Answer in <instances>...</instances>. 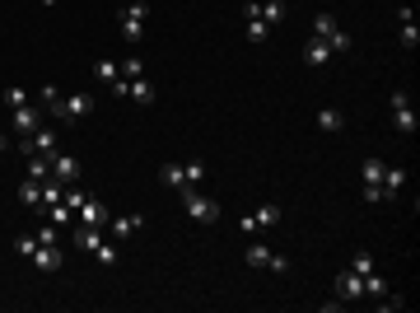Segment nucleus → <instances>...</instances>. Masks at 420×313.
Returning <instances> with one entry per match:
<instances>
[{
	"mask_svg": "<svg viewBox=\"0 0 420 313\" xmlns=\"http://www.w3.org/2000/svg\"><path fill=\"white\" fill-rule=\"evenodd\" d=\"M19 155L28 159V155H57V131H52V126H38V131H33V136H19Z\"/></svg>",
	"mask_w": 420,
	"mask_h": 313,
	"instance_id": "423d86ee",
	"label": "nucleus"
},
{
	"mask_svg": "<svg viewBox=\"0 0 420 313\" xmlns=\"http://www.w3.org/2000/svg\"><path fill=\"white\" fill-rule=\"evenodd\" d=\"M28 178H38V182L42 178H52V159L47 155H28Z\"/></svg>",
	"mask_w": 420,
	"mask_h": 313,
	"instance_id": "b1692460",
	"label": "nucleus"
},
{
	"mask_svg": "<svg viewBox=\"0 0 420 313\" xmlns=\"http://www.w3.org/2000/svg\"><path fill=\"white\" fill-rule=\"evenodd\" d=\"M257 5H262V19H267V28L285 23V0H257Z\"/></svg>",
	"mask_w": 420,
	"mask_h": 313,
	"instance_id": "aec40b11",
	"label": "nucleus"
},
{
	"mask_svg": "<svg viewBox=\"0 0 420 313\" xmlns=\"http://www.w3.org/2000/svg\"><path fill=\"white\" fill-rule=\"evenodd\" d=\"M392 126H397L401 136H411L420 126V117H416V108H411V98H406V89H392Z\"/></svg>",
	"mask_w": 420,
	"mask_h": 313,
	"instance_id": "39448f33",
	"label": "nucleus"
},
{
	"mask_svg": "<svg viewBox=\"0 0 420 313\" xmlns=\"http://www.w3.org/2000/svg\"><path fill=\"white\" fill-rule=\"evenodd\" d=\"M94 79H103V84H117V79H122V61L98 57V61H94Z\"/></svg>",
	"mask_w": 420,
	"mask_h": 313,
	"instance_id": "f3484780",
	"label": "nucleus"
},
{
	"mask_svg": "<svg viewBox=\"0 0 420 313\" xmlns=\"http://www.w3.org/2000/svg\"><path fill=\"white\" fill-rule=\"evenodd\" d=\"M271 257H276V253H271L267 243H252V248H248V267H271Z\"/></svg>",
	"mask_w": 420,
	"mask_h": 313,
	"instance_id": "cd10ccee",
	"label": "nucleus"
},
{
	"mask_svg": "<svg viewBox=\"0 0 420 313\" xmlns=\"http://www.w3.org/2000/svg\"><path fill=\"white\" fill-rule=\"evenodd\" d=\"M201 182H206V164H201V159H187V164H182V187H201Z\"/></svg>",
	"mask_w": 420,
	"mask_h": 313,
	"instance_id": "412c9836",
	"label": "nucleus"
},
{
	"mask_svg": "<svg viewBox=\"0 0 420 313\" xmlns=\"http://www.w3.org/2000/svg\"><path fill=\"white\" fill-rule=\"evenodd\" d=\"M406 187V169H397V164H388L383 169V201H392V196Z\"/></svg>",
	"mask_w": 420,
	"mask_h": 313,
	"instance_id": "4468645a",
	"label": "nucleus"
},
{
	"mask_svg": "<svg viewBox=\"0 0 420 313\" xmlns=\"http://www.w3.org/2000/svg\"><path fill=\"white\" fill-rule=\"evenodd\" d=\"M318 126H323V131H341L345 117L336 113V108H323V113H318Z\"/></svg>",
	"mask_w": 420,
	"mask_h": 313,
	"instance_id": "bb28decb",
	"label": "nucleus"
},
{
	"mask_svg": "<svg viewBox=\"0 0 420 313\" xmlns=\"http://www.w3.org/2000/svg\"><path fill=\"white\" fill-rule=\"evenodd\" d=\"M94 113V94H61V103L52 108V117L57 122H79Z\"/></svg>",
	"mask_w": 420,
	"mask_h": 313,
	"instance_id": "7ed1b4c3",
	"label": "nucleus"
},
{
	"mask_svg": "<svg viewBox=\"0 0 420 313\" xmlns=\"http://www.w3.org/2000/svg\"><path fill=\"white\" fill-rule=\"evenodd\" d=\"M159 182H164V187H182V164L164 159V164H159Z\"/></svg>",
	"mask_w": 420,
	"mask_h": 313,
	"instance_id": "5701e85b",
	"label": "nucleus"
},
{
	"mask_svg": "<svg viewBox=\"0 0 420 313\" xmlns=\"http://www.w3.org/2000/svg\"><path fill=\"white\" fill-rule=\"evenodd\" d=\"M350 272L369 276V272H374V257H369V253H355V257H350Z\"/></svg>",
	"mask_w": 420,
	"mask_h": 313,
	"instance_id": "f704fd0d",
	"label": "nucleus"
},
{
	"mask_svg": "<svg viewBox=\"0 0 420 313\" xmlns=\"http://www.w3.org/2000/svg\"><path fill=\"white\" fill-rule=\"evenodd\" d=\"M61 201H66V206H70V211H79V206H84V201H89V192H79L75 182H70V187H66V196H61Z\"/></svg>",
	"mask_w": 420,
	"mask_h": 313,
	"instance_id": "2f4dec72",
	"label": "nucleus"
},
{
	"mask_svg": "<svg viewBox=\"0 0 420 313\" xmlns=\"http://www.w3.org/2000/svg\"><path fill=\"white\" fill-rule=\"evenodd\" d=\"M79 173H84V169H79L75 155H52V178H57V182L70 187V182H79Z\"/></svg>",
	"mask_w": 420,
	"mask_h": 313,
	"instance_id": "9d476101",
	"label": "nucleus"
},
{
	"mask_svg": "<svg viewBox=\"0 0 420 313\" xmlns=\"http://www.w3.org/2000/svg\"><path fill=\"white\" fill-rule=\"evenodd\" d=\"M336 299H364V276L345 267V272L336 276Z\"/></svg>",
	"mask_w": 420,
	"mask_h": 313,
	"instance_id": "9b49d317",
	"label": "nucleus"
},
{
	"mask_svg": "<svg viewBox=\"0 0 420 313\" xmlns=\"http://www.w3.org/2000/svg\"><path fill=\"white\" fill-rule=\"evenodd\" d=\"M383 169H388V164H383L379 155L364 159V169H360V173H364V187H379V192H383Z\"/></svg>",
	"mask_w": 420,
	"mask_h": 313,
	"instance_id": "a211bd4d",
	"label": "nucleus"
},
{
	"mask_svg": "<svg viewBox=\"0 0 420 313\" xmlns=\"http://www.w3.org/2000/svg\"><path fill=\"white\" fill-rule=\"evenodd\" d=\"M271 225H280V206H276V201H267V206H257V211H248V216L238 220L243 234H267Z\"/></svg>",
	"mask_w": 420,
	"mask_h": 313,
	"instance_id": "20e7f679",
	"label": "nucleus"
},
{
	"mask_svg": "<svg viewBox=\"0 0 420 313\" xmlns=\"http://www.w3.org/2000/svg\"><path fill=\"white\" fill-rule=\"evenodd\" d=\"M304 61L313 66V70H318V66H327V61H332V47H327L323 38H308V47H304Z\"/></svg>",
	"mask_w": 420,
	"mask_h": 313,
	"instance_id": "2eb2a0df",
	"label": "nucleus"
},
{
	"mask_svg": "<svg viewBox=\"0 0 420 313\" xmlns=\"http://www.w3.org/2000/svg\"><path fill=\"white\" fill-rule=\"evenodd\" d=\"M19 201L28 206V211H42V182L38 178H28V182L19 187Z\"/></svg>",
	"mask_w": 420,
	"mask_h": 313,
	"instance_id": "6ab92c4d",
	"label": "nucleus"
},
{
	"mask_svg": "<svg viewBox=\"0 0 420 313\" xmlns=\"http://www.w3.org/2000/svg\"><path fill=\"white\" fill-rule=\"evenodd\" d=\"M5 150H10V136H0V155H5Z\"/></svg>",
	"mask_w": 420,
	"mask_h": 313,
	"instance_id": "4c0bfd02",
	"label": "nucleus"
},
{
	"mask_svg": "<svg viewBox=\"0 0 420 313\" xmlns=\"http://www.w3.org/2000/svg\"><path fill=\"white\" fill-rule=\"evenodd\" d=\"M103 234H108L103 225H79V229H75V248H79V253H98Z\"/></svg>",
	"mask_w": 420,
	"mask_h": 313,
	"instance_id": "ddd939ff",
	"label": "nucleus"
},
{
	"mask_svg": "<svg viewBox=\"0 0 420 313\" xmlns=\"http://www.w3.org/2000/svg\"><path fill=\"white\" fill-rule=\"evenodd\" d=\"M5 108H10V113H15V108H23V103H28V89H23V84H10V89H5Z\"/></svg>",
	"mask_w": 420,
	"mask_h": 313,
	"instance_id": "a878e982",
	"label": "nucleus"
},
{
	"mask_svg": "<svg viewBox=\"0 0 420 313\" xmlns=\"http://www.w3.org/2000/svg\"><path fill=\"white\" fill-rule=\"evenodd\" d=\"M243 19H248V42H267L271 38V28H267V19H262V5H257V0L243 5Z\"/></svg>",
	"mask_w": 420,
	"mask_h": 313,
	"instance_id": "1a4fd4ad",
	"label": "nucleus"
},
{
	"mask_svg": "<svg viewBox=\"0 0 420 313\" xmlns=\"http://www.w3.org/2000/svg\"><path fill=\"white\" fill-rule=\"evenodd\" d=\"M98 262H103V267H113V262H117V243H108V238H103V243H98Z\"/></svg>",
	"mask_w": 420,
	"mask_h": 313,
	"instance_id": "72a5a7b5",
	"label": "nucleus"
},
{
	"mask_svg": "<svg viewBox=\"0 0 420 313\" xmlns=\"http://www.w3.org/2000/svg\"><path fill=\"white\" fill-rule=\"evenodd\" d=\"M383 290H388V281H383V276H374V272L364 276V294H369V299H379Z\"/></svg>",
	"mask_w": 420,
	"mask_h": 313,
	"instance_id": "7c9ffc66",
	"label": "nucleus"
},
{
	"mask_svg": "<svg viewBox=\"0 0 420 313\" xmlns=\"http://www.w3.org/2000/svg\"><path fill=\"white\" fill-rule=\"evenodd\" d=\"M10 122H15V136H33V131L42 126V113L33 108V103H23V108L10 113Z\"/></svg>",
	"mask_w": 420,
	"mask_h": 313,
	"instance_id": "0eeeda50",
	"label": "nucleus"
},
{
	"mask_svg": "<svg viewBox=\"0 0 420 313\" xmlns=\"http://www.w3.org/2000/svg\"><path fill=\"white\" fill-rule=\"evenodd\" d=\"M28 262H33L38 272H61V267H66V257H61V248H57V243H38Z\"/></svg>",
	"mask_w": 420,
	"mask_h": 313,
	"instance_id": "6e6552de",
	"label": "nucleus"
},
{
	"mask_svg": "<svg viewBox=\"0 0 420 313\" xmlns=\"http://www.w3.org/2000/svg\"><path fill=\"white\" fill-rule=\"evenodd\" d=\"M57 225H42V229H38V243H57Z\"/></svg>",
	"mask_w": 420,
	"mask_h": 313,
	"instance_id": "e433bc0d",
	"label": "nucleus"
},
{
	"mask_svg": "<svg viewBox=\"0 0 420 313\" xmlns=\"http://www.w3.org/2000/svg\"><path fill=\"white\" fill-rule=\"evenodd\" d=\"M145 15H150V10H145L140 0H131V5H126V10L117 15V28H122V38L131 42V47H135L140 38H145Z\"/></svg>",
	"mask_w": 420,
	"mask_h": 313,
	"instance_id": "f03ea898",
	"label": "nucleus"
},
{
	"mask_svg": "<svg viewBox=\"0 0 420 313\" xmlns=\"http://www.w3.org/2000/svg\"><path fill=\"white\" fill-rule=\"evenodd\" d=\"M140 75H145V61H140V57L122 61V79H140Z\"/></svg>",
	"mask_w": 420,
	"mask_h": 313,
	"instance_id": "c756f323",
	"label": "nucleus"
},
{
	"mask_svg": "<svg viewBox=\"0 0 420 313\" xmlns=\"http://www.w3.org/2000/svg\"><path fill=\"white\" fill-rule=\"evenodd\" d=\"M126 94H131L135 103H154V84L145 75H140V79H126Z\"/></svg>",
	"mask_w": 420,
	"mask_h": 313,
	"instance_id": "4be33fe9",
	"label": "nucleus"
},
{
	"mask_svg": "<svg viewBox=\"0 0 420 313\" xmlns=\"http://www.w3.org/2000/svg\"><path fill=\"white\" fill-rule=\"evenodd\" d=\"M140 225H145L140 216H117V220H108V234H113V238H131Z\"/></svg>",
	"mask_w": 420,
	"mask_h": 313,
	"instance_id": "dca6fc26",
	"label": "nucleus"
},
{
	"mask_svg": "<svg viewBox=\"0 0 420 313\" xmlns=\"http://www.w3.org/2000/svg\"><path fill=\"white\" fill-rule=\"evenodd\" d=\"M401 47H406V52H416V47H420V28H416V19L401 23Z\"/></svg>",
	"mask_w": 420,
	"mask_h": 313,
	"instance_id": "c85d7f7f",
	"label": "nucleus"
},
{
	"mask_svg": "<svg viewBox=\"0 0 420 313\" xmlns=\"http://www.w3.org/2000/svg\"><path fill=\"white\" fill-rule=\"evenodd\" d=\"M75 216H79V225H103V229H108V220H113V216H108V206H103L98 196H89V201L79 206Z\"/></svg>",
	"mask_w": 420,
	"mask_h": 313,
	"instance_id": "f8f14e48",
	"label": "nucleus"
},
{
	"mask_svg": "<svg viewBox=\"0 0 420 313\" xmlns=\"http://www.w3.org/2000/svg\"><path fill=\"white\" fill-rule=\"evenodd\" d=\"M178 192H182V211H187L196 225H215V220H220V201L201 196L196 187H178Z\"/></svg>",
	"mask_w": 420,
	"mask_h": 313,
	"instance_id": "f257e3e1",
	"label": "nucleus"
},
{
	"mask_svg": "<svg viewBox=\"0 0 420 313\" xmlns=\"http://www.w3.org/2000/svg\"><path fill=\"white\" fill-rule=\"evenodd\" d=\"M313 33H318V38H332V33H336V15H313Z\"/></svg>",
	"mask_w": 420,
	"mask_h": 313,
	"instance_id": "393cba45",
	"label": "nucleus"
},
{
	"mask_svg": "<svg viewBox=\"0 0 420 313\" xmlns=\"http://www.w3.org/2000/svg\"><path fill=\"white\" fill-rule=\"evenodd\" d=\"M42 103H47V113L61 103V89H57V84H42Z\"/></svg>",
	"mask_w": 420,
	"mask_h": 313,
	"instance_id": "c9c22d12",
	"label": "nucleus"
},
{
	"mask_svg": "<svg viewBox=\"0 0 420 313\" xmlns=\"http://www.w3.org/2000/svg\"><path fill=\"white\" fill-rule=\"evenodd\" d=\"M33 248H38V234H19L15 238V253L19 257H33Z\"/></svg>",
	"mask_w": 420,
	"mask_h": 313,
	"instance_id": "473e14b6",
	"label": "nucleus"
}]
</instances>
